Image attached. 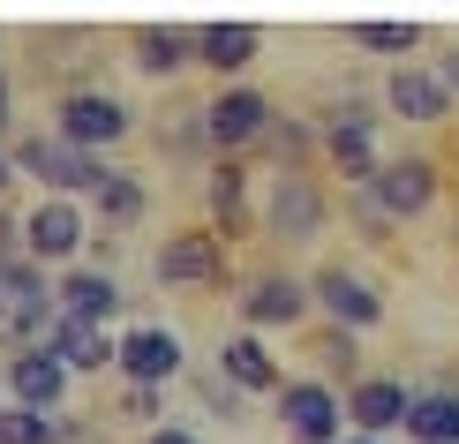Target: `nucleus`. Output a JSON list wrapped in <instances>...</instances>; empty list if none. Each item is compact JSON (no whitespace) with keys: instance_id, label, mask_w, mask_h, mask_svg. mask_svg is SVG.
Masks as SVG:
<instances>
[{"instance_id":"f257e3e1","label":"nucleus","mask_w":459,"mask_h":444,"mask_svg":"<svg viewBox=\"0 0 459 444\" xmlns=\"http://www.w3.org/2000/svg\"><path fill=\"white\" fill-rule=\"evenodd\" d=\"M53 301L61 294H46V272L30 257H0V346L30 354V339H53V324H61Z\"/></svg>"},{"instance_id":"f03ea898","label":"nucleus","mask_w":459,"mask_h":444,"mask_svg":"<svg viewBox=\"0 0 459 444\" xmlns=\"http://www.w3.org/2000/svg\"><path fill=\"white\" fill-rule=\"evenodd\" d=\"M324 219H332V204H324L316 173L279 166V173H272V211H264V226H272L279 241H316V234H324Z\"/></svg>"},{"instance_id":"7ed1b4c3","label":"nucleus","mask_w":459,"mask_h":444,"mask_svg":"<svg viewBox=\"0 0 459 444\" xmlns=\"http://www.w3.org/2000/svg\"><path fill=\"white\" fill-rule=\"evenodd\" d=\"M15 166L38 173L53 196H68V188H99L106 173H113V166H99L91 151H75V144H61V136H23V144H15Z\"/></svg>"},{"instance_id":"20e7f679","label":"nucleus","mask_w":459,"mask_h":444,"mask_svg":"<svg viewBox=\"0 0 459 444\" xmlns=\"http://www.w3.org/2000/svg\"><path fill=\"white\" fill-rule=\"evenodd\" d=\"M53 136L99 159V144L128 136V106L113 99V91H68V99H61V128H53Z\"/></svg>"},{"instance_id":"39448f33","label":"nucleus","mask_w":459,"mask_h":444,"mask_svg":"<svg viewBox=\"0 0 459 444\" xmlns=\"http://www.w3.org/2000/svg\"><path fill=\"white\" fill-rule=\"evenodd\" d=\"M151 272H159L166 286H212V279H226V241L212 234V226L166 234V248L151 257Z\"/></svg>"},{"instance_id":"423d86ee","label":"nucleus","mask_w":459,"mask_h":444,"mask_svg":"<svg viewBox=\"0 0 459 444\" xmlns=\"http://www.w3.org/2000/svg\"><path fill=\"white\" fill-rule=\"evenodd\" d=\"M385 219H414V211H429V196H437V166L429 159H392V166H377V181L361 188Z\"/></svg>"},{"instance_id":"0eeeda50","label":"nucleus","mask_w":459,"mask_h":444,"mask_svg":"<svg viewBox=\"0 0 459 444\" xmlns=\"http://www.w3.org/2000/svg\"><path fill=\"white\" fill-rule=\"evenodd\" d=\"M264 128H272V99H256V91H219V99L204 106V136H212L219 151L256 144Z\"/></svg>"},{"instance_id":"6e6552de","label":"nucleus","mask_w":459,"mask_h":444,"mask_svg":"<svg viewBox=\"0 0 459 444\" xmlns=\"http://www.w3.org/2000/svg\"><path fill=\"white\" fill-rule=\"evenodd\" d=\"M316 301H324V317H332L339 332H369V324L385 317V301H377V286L361 279V272H347V264H332V272L316 279Z\"/></svg>"},{"instance_id":"1a4fd4ad","label":"nucleus","mask_w":459,"mask_h":444,"mask_svg":"<svg viewBox=\"0 0 459 444\" xmlns=\"http://www.w3.org/2000/svg\"><path fill=\"white\" fill-rule=\"evenodd\" d=\"M369 128H377V113H361V106H339V113H332V128H324V151H332V166L347 173L354 188H369V181H377Z\"/></svg>"},{"instance_id":"9d476101","label":"nucleus","mask_w":459,"mask_h":444,"mask_svg":"<svg viewBox=\"0 0 459 444\" xmlns=\"http://www.w3.org/2000/svg\"><path fill=\"white\" fill-rule=\"evenodd\" d=\"M75 241H83V219H75L68 196H46L23 219V257L30 264H61V257H75Z\"/></svg>"},{"instance_id":"9b49d317","label":"nucleus","mask_w":459,"mask_h":444,"mask_svg":"<svg viewBox=\"0 0 459 444\" xmlns=\"http://www.w3.org/2000/svg\"><path fill=\"white\" fill-rule=\"evenodd\" d=\"M279 414H286V430H294V444H339V399H332V384H286Z\"/></svg>"},{"instance_id":"f8f14e48","label":"nucleus","mask_w":459,"mask_h":444,"mask_svg":"<svg viewBox=\"0 0 459 444\" xmlns=\"http://www.w3.org/2000/svg\"><path fill=\"white\" fill-rule=\"evenodd\" d=\"M347 414L361 422V437H377V430H399V422L414 414V392L399 377H361L354 392H347Z\"/></svg>"},{"instance_id":"ddd939ff","label":"nucleus","mask_w":459,"mask_h":444,"mask_svg":"<svg viewBox=\"0 0 459 444\" xmlns=\"http://www.w3.org/2000/svg\"><path fill=\"white\" fill-rule=\"evenodd\" d=\"M8 384H15V407L53 414V399H61V384H68V361H61V354H46V346H30V354H15V361H8Z\"/></svg>"},{"instance_id":"4468645a","label":"nucleus","mask_w":459,"mask_h":444,"mask_svg":"<svg viewBox=\"0 0 459 444\" xmlns=\"http://www.w3.org/2000/svg\"><path fill=\"white\" fill-rule=\"evenodd\" d=\"M121 370H128V384H166L181 370V339L159 332V324H136V332L121 339Z\"/></svg>"},{"instance_id":"2eb2a0df","label":"nucleus","mask_w":459,"mask_h":444,"mask_svg":"<svg viewBox=\"0 0 459 444\" xmlns=\"http://www.w3.org/2000/svg\"><path fill=\"white\" fill-rule=\"evenodd\" d=\"M309 301H316L309 286H294L286 272H264V279L241 294V317H248V324H301V317H309Z\"/></svg>"},{"instance_id":"dca6fc26","label":"nucleus","mask_w":459,"mask_h":444,"mask_svg":"<svg viewBox=\"0 0 459 444\" xmlns=\"http://www.w3.org/2000/svg\"><path fill=\"white\" fill-rule=\"evenodd\" d=\"M385 99H392V113H407V121H445L452 113V83L429 75V68H399L385 83Z\"/></svg>"},{"instance_id":"f3484780","label":"nucleus","mask_w":459,"mask_h":444,"mask_svg":"<svg viewBox=\"0 0 459 444\" xmlns=\"http://www.w3.org/2000/svg\"><path fill=\"white\" fill-rule=\"evenodd\" d=\"M219 377L234 384V392H286V377H279V361L264 354V339H226L219 346Z\"/></svg>"},{"instance_id":"a211bd4d","label":"nucleus","mask_w":459,"mask_h":444,"mask_svg":"<svg viewBox=\"0 0 459 444\" xmlns=\"http://www.w3.org/2000/svg\"><path fill=\"white\" fill-rule=\"evenodd\" d=\"M46 354H61L68 370H106V361H121V346H113L99 324H83V317H61L53 324V339H46Z\"/></svg>"},{"instance_id":"6ab92c4d","label":"nucleus","mask_w":459,"mask_h":444,"mask_svg":"<svg viewBox=\"0 0 459 444\" xmlns=\"http://www.w3.org/2000/svg\"><path fill=\"white\" fill-rule=\"evenodd\" d=\"M113 309H121V286H113V272H68V279H61V317L106 324Z\"/></svg>"},{"instance_id":"aec40b11","label":"nucleus","mask_w":459,"mask_h":444,"mask_svg":"<svg viewBox=\"0 0 459 444\" xmlns=\"http://www.w3.org/2000/svg\"><path fill=\"white\" fill-rule=\"evenodd\" d=\"M196 61H212L219 75L248 68V61H256V30H248V23H204L196 30Z\"/></svg>"},{"instance_id":"412c9836","label":"nucleus","mask_w":459,"mask_h":444,"mask_svg":"<svg viewBox=\"0 0 459 444\" xmlns=\"http://www.w3.org/2000/svg\"><path fill=\"white\" fill-rule=\"evenodd\" d=\"M407 437L422 444H459V392H422L407 414Z\"/></svg>"},{"instance_id":"4be33fe9","label":"nucleus","mask_w":459,"mask_h":444,"mask_svg":"<svg viewBox=\"0 0 459 444\" xmlns=\"http://www.w3.org/2000/svg\"><path fill=\"white\" fill-rule=\"evenodd\" d=\"M212 211H219L226 234H248V166H241V159H226V166L212 173Z\"/></svg>"},{"instance_id":"5701e85b","label":"nucleus","mask_w":459,"mask_h":444,"mask_svg":"<svg viewBox=\"0 0 459 444\" xmlns=\"http://www.w3.org/2000/svg\"><path fill=\"white\" fill-rule=\"evenodd\" d=\"M91 204H99V219H106V226H136V219H143V181L113 166L106 181L91 188Z\"/></svg>"},{"instance_id":"b1692460","label":"nucleus","mask_w":459,"mask_h":444,"mask_svg":"<svg viewBox=\"0 0 459 444\" xmlns=\"http://www.w3.org/2000/svg\"><path fill=\"white\" fill-rule=\"evenodd\" d=\"M188 46H196L188 30H143V38H136V68H151V75H174L181 61H196Z\"/></svg>"},{"instance_id":"393cba45","label":"nucleus","mask_w":459,"mask_h":444,"mask_svg":"<svg viewBox=\"0 0 459 444\" xmlns=\"http://www.w3.org/2000/svg\"><path fill=\"white\" fill-rule=\"evenodd\" d=\"M347 38H354V46H369V53H414V38H422V30H414V23H354Z\"/></svg>"},{"instance_id":"a878e982","label":"nucleus","mask_w":459,"mask_h":444,"mask_svg":"<svg viewBox=\"0 0 459 444\" xmlns=\"http://www.w3.org/2000/svg\"><path fill=\"white\" fill-rule=\"evenodd\" d=\"M316 361H324L332 377H354V370H361V354H354V332H339V324H332V332L316 339Z\"/></svg>"},{"instance_id":"bb28decb","label":"nucleus","mask_w":459,"mask_h":444,"mask_svg":"<svg viewBox=\"0 0 459 444\" xmlns=\"http://www.w3.org/2000/svg\"><path fill=\"white\" fill-rule=\"evenodd\" d=\"M264 144H272L279 159H301V151H309V128H301V121H279V113H272V128H264Z\"/></svg>"},{"instance_id":"cd10ccee","label":"nucleus","mask_w":459,"mask_h":444,"mask_svg":"<svg viewBox=\"0 0 459 444\" xmlns=\"http://www.w3.org/2000/svg\"><path fill=\"white\" fill-rule=\"evenodd\" d=\"M121 414H128V422H151V414H159V384H128V392H121Z\"/></svg>"},{"instance_id":"c85d7f7f","label":"nucleus","mask_w":459,"mask_h":444,"mask_svg":"<svg viewBox=\"0 0 459 444\" xmlns=\"http://www.w3.org/2000/svg\"><path fill=\"white\" fill-rule=\"evenodd\" d=\"M0 257H15V219L0 211Z\"/></svg>"},{"instance_id":"c756f323","label":"nucleus","mask_w":459,"mask_h":444,"mask_svg":"<svg viewBox=\"0 0 459 444\" xmlns=\"http://www.w3.org/2000/svg\"><path fill=\"white\" fill-rule=\"evenodd\" d=\"M151 444H196L188 430H151Z\"/></svg>"},{"instance_id":"7c9ffc66","label":"nucleus","mask_w":459,"mask_h":444,"mask_svg":"<svg viewBox=\"0 0 459 444\" xmlns=\"http://www.w3.org/2000/svg\"><path fill=\"white\" fill-rule=\"evenodd\" d=\"M445 83H452V91H459V53H452V61H445Z\"/></svg>"},{"instance_id":"2f4dec72","label":"nucleus","mask_w":459,"mask_h":444,"mask_svg":"<svg viewBox=\"0 0 459 444\" xmlns=\"http://www.w3.org/2000/svg\"><path fill=\"white\" fill-rule=\"evenodd\" d=\"M8 181H15V159H0V188H8Z\"/></svg>"},{"instance_id":"473e14b6","label":"nucleus","mask_w":459,"mask_h":444,"mask_svg":"<svg viewBox=\"0 0 459 444\" xmlns=\"http://www.w3.org/2000/svg\"><path fill=\"white\" fill-rule=\"evenodd\" d=\"M0 128H8V83H0Z\"/></svg>"},{"instance_id":"72a5a7b5","label":"nucleus","mask_w":459,"mask_h":444,"mask_svg":"<svg viewBox=\"0 0 459 444\" xmlns=\"http://www.w3.org/2000/svg\"><path fill=\"white\" fill-rule=\"evenodd\" d=\"M339 444H377V437H339Z\"/></svg>"}]
</instances>
